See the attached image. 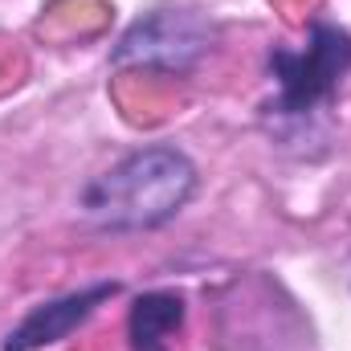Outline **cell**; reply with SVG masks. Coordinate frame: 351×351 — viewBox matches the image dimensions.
<instances>
[{
    "label": "cell",
    "mask_w": 351,
    "mask_h": 351,
    "mask_svg": "<svg viewBox=\"0 0 351 351\" xmlns=\"http://www.w3.org/2000/svg\"><path fill=\"white\" fill-rule=\"evenodd\" d=\"M192 192L196 164L172 143H152L94 176L82 188V213L106 233H139L176 221Z\"/></svg>",
    "instance_id": "cell-1"
},
{
    "label": "cell",
    "mask_w": 351,
    "mask_h": 351,
    "mask_svg": "<svg viewBox=\"0 0 351 351\" xmlns=\"http://www.w3.org/2000/svg\"><path fill=\"white\" fill-rule=\"evenodd\" d=\"M265 66L278 86L265 110L274 119H311L335 102L351 74V33L343 25L315 21L302 45H274Z\"/></svg>",
    "instance_id": "cell-2"
},
{
    "label": "cell",
    "mask_w": 351,
    "mask_h": 351,
    "mask_svg": "<svg viewBox=\"0 0 351 351\" xmlns=\"http://www.w3.org/2000/svg\"><path fill=\"white\" fill-rule=\"evenodd\" d=\"M213 21L196 8H152L114 45L110 62L156 74H188L213 45Z\"/></svg>",
    "instance_id": "cell-3"
},
{
    "label": "cell",
    "mask_w": 351,
    "mask_h": 351,
    "mask_svg": "<svg viewBox=\"0 0 351 351\" xmlns=\"http://www.w3.org/2000/svg\"><path fill=\"white\" fill-rule=\"evenodd\" d=\"M119 294V282L114 278H102V282H90L82 290H70V294H62V298H49V302H37L8 335H4V343L0 351H41V348H53V343H62V339H70L82 323H86L90 315L102 306V302H110Z\"/></svg>",
    "instance_id": "cell-4"
},
{
    "label": "cell",
    "mask_w": 351,
    "mask_h": 351,
    "mask_svg": "<svg viewBox=\"0 0 351 351\" xmlns=\"http://www.w3.org/2000/svg\"><path fill=\"white\" fill-rule=\"evenodd\" d=\"M184 294L176 290H152L139 294L127 315V339L131 351H172L176 331L184 327Z\"/></svg>",
    "instance_id": "cell-5"
}]
</instances>
